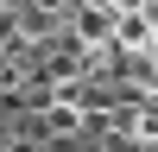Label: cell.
<instances>
[{"label": "cell", "mask_w": 158, "mask_h": 152, "mask_svg": "<svg viewBox=\"0 0 158 152\" xmlns=\"http://www.w3.org/2000/svg\"><path fill=\"white\" fill-rule=\"evenodd\" d=\"M13 19V38H19V44H44L51 32H63V19L51 6H38V0H13V6H0Z\"/></svg>", "instance_id": "6da1fadb"}, {"label": "cell", "mask_w": 158, "mask_h": 152, "mask_svg": "<svg viewBox=\"0 0 158 152\" xmlns=\"http://www.w3.org/2000/svg\"><path fill=\"white\" fill-rule=\"evenodd\" d=\"M70 38H76L82 51H95V44H108V38H114V13H101V6H82V13L70 19Z\"/></svg>", "instance_id": "7a4b0ae2"}, {"label": "cell", "mask_w": 158, "mask_h": 152, "mask_svg": "<svg viewBox=\"0 0 158 152\" xmlns=\"http://www.w3.org/2000/svg\"><path fill=\"white\" fill-rule=\"evenodd\" d=\"M114 44L120 51H152V25L139 13H114Z\"/></svg>", "instance_id": "3957f363"}]
</instances>
